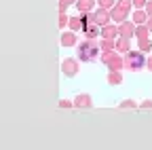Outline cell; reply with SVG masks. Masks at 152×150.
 Segmentation results:
<instances>
[{
	"label": "cell",
	"instance_id": "6da1fadb",
	"mask_svg": "<svg viewBox=\"0 0 152 150\" xmlns=\"http://www.w3.org/2000/svg\"><path fill=\"white\" fill-rule=\"evenodd\" d=\"M99 45H97V38H83L76 42V59L80 64H89V61H95L99 57Z\"/></svg>",
	"mask_w": 152,
	"mask_h": 150
},
{
	"label": "cell",
	"instance_id": "7a4b0ae2",
	"mask_svg": "<svg viewBox=\"0 0 152 150\" xmlns=\"http://www.w3.org/2000/svg\"><path fill=\"white\" fill-rule=\"evenodd\" d=\"M123 61H125V70L140 72L146 66V53H142L140 49H129L127 53H123Z\"/></svg>",
	"mask_w": 152,
	"mask_h": 150
},
{
	"label": "cell",
	"instance_id": "3957f363",
	"mask_svg": "<svg viewBox=\"0 0 152 150\" xmlns=\"http://www.w3.org/2000/svg\"><path fill=\"white\" fill-rule=\"evenodd\" d=\"M99 59L106 64L108 70H125L123 53H118V51H104V53H99Z\"/></svg>",
	"mask_w": 152,
	"mask_h": 150
},
{
	"label": "cell",
	"instance_id": "277c9868",
	"mask_svg": "<svg viewBox=\"0 0 152 150\" xmlns=\"http://www.w3.org/2000/svg\"><path fill=\"white\" fill-rule=\"evenodd\" d=\"M78 72H80V61L76 57H66L61 61V74L64 76L74 78V76H78Z\"/></svg>",
	"mask_w": 152,
	"mask_h": 150
},
{
	"label": "cell",
	"instance_id": "5b68a950",
	"mask_svg": "<svg viewBox=\"0 0 152 150\" xmlns=\"http://www.w3.org/2000/svg\"><path fill=\"white\" fill-rule=\"evenodd\" d=\"M80 40V36L76 34V32H72V30H66V32H61L59 34V45L64 47V49H72V47H76V42Z\"/></svg>",
	"mask_w": 152,
	"mask_h": 150
},
{
	"label": "cell",
	"instance_id": "8992f818",
	"mask_svg": "<svg viewBox=\"0 0 152 150\" xmlns=\"http://www.w3.org/2000/svg\"><path fill=\"white\" fill-rule=\"evenodd\" d=\"M91 19H93V23H97V26L102 28V26H106V23L110 21V11L97 7V9H93V11H91Z\"/></svg>",
	"mask_w": 152,
	"mask_h": 150
},
{
	"label": "cell",
	"instance_id": "52a82bcc",
	"mask_svg": "<svg viewBox=\"0 0 152 150\" xmlns=\"http://www.w3.org/2000/svg\"><path fill=\"white\" fill-rule=\"evenodd\" d=\"M118 36V23L108 21L106 26L99 28V38H116Z\"/></svg>",
	"mask_w": 152,
	"mask_h": 150
},
{
	"label": "cell",
	"instance_id": "ba28073f",
	"mask_svg": "<svg viewBox=\"0 0 152 150\" xmlns=\"http://www.w3.org/2000/svg\"><path fill=\"white\" fill-rule=\"evenodd\" d=\"M129 11H125V9H121V7H116L114 4L112 9H110V21H114V23H121V21H125V19H129Z\"/></svg>",
	"mask_w": 152,
	"mask_h": 150
},
{
	"label": "cell",
	"instance_id": "9c48e42d",
	"mask_svg": "<svg viewBox=\"0 0 152 150\" xmlns=\"http://www.w3.org/2000/svg\"><path fill=\"white\" fill-rule=\"evenodd\" d=\"M133 32H135V23L131 19H125L118 23V36H127V38H133Z\"/></svg>",
	"mask_w": 152,
	"mask_h": 150
},
{
	"label": "cell",
	"instance_id": "30bf717a",
	"mask_svg": "<svg viewBox=\"0 0 152 150\" xmlns=\"http://www.w3.org/2000/svg\"><path fill=\"white\" fill-rule=\"evenodd\" d=\"M114 49L118 53H127L129 49H133L131 38H127V36H116V38H114Z\"/></svg>",
	"mask_w": 152,
	"mask_h": 150
},
{
	"label": "cell",
	"instance_id": "8fae6325",
	"mask_svg": "<svg viewBox=\"0 0 152 150\" xmlns=\"http://www.w3.org/2000/svg\"><path fill=\"white\" fill-rule=\"evenodd\" d=\"M106 80L110 87H121L123 85V70H108Z\"/></svg>",
	"mask_w": 152,
	"mask_h": 150
},
{
	"label": "cell",
	"instance_id": "7c38bea8",
	"mask_svg": "<svg viewBox=\"0 0 152 150\" xmlns=\"http://www.w3.org/2000/svg\"><path fill=\"white\" fill-rule=\"evenodd\" d=\"M72 102H74V108H91L93 106V97L89 93H80V95H76Z\"/></svg>",
	"mask_w": 152,
	"mask_h": 150
},
{
	"label": "cell",
	"instance_id": "4fadbf2b",
	"mask_svg": "<svg viewBox=\"0 0 152 150\" xmlns=\"http://www.w3.org/2000/svg\"><path fill=\"white\" fill-rule=\"evenodd\" d=\"M129 19L135 23V26H140V23H146V19H148V13H146V9H133L131 11V15H129Z\"/></svg>",
	"mask_w": 152,
	"mask_h": 150
},
{
	"label": "cell",
	"instance_id": "5bb4252c",
	"mask_svg": "<svg viewBox=\"0 0 152 150\" xmlns=\"http://www.w3.org/2000/svg\"><path fill=\"white\" fill-rule=\"evenodd\" d=\"M85 21L80 19V15H76V17H70L68 19V30H72V32H76V34H80L83 30H85Z\"/></svg>",
	"mask_w": 152,
	"mask_h": 150
},
{
	"label": "cell",
	"instance_id": "9a60e30c",
	"mask_svg": "<svg viewBox=\"0 0 152 150\" xmlns=\"http://www.w3.org/2000/svg\"><path fill=\"white\" fill-rule=\"evenodd\" d=\"M80 34H83V38H99V26L91 21V23L85 26V30Z\"/></svg>",
	"mask_w": 152,
	"mask_h": 150
},
{
	"label": "cell",
	"instance_id": "2e32d148",
	"mask_svg": "<svg viewBox=\"0 0 152 150\" xmlns=\"http://www.w3.org/2000/svg\"><path fill=\"white\" fill-rule=\"evenodd\" d=\"M74 7H76L78 13H91L93 7H95V0H76Z\"/></svg>",
	"mask_w": 152,
	"mask_h": 150
},
{
	"label": "cell",
	"instance_id": "e0dca14e",
	"mask_svg": "<svg viewBox=\"0 0 152 150\" xmlns=\"http://www.w3.org/2000/svg\"><path fill=\"white\" fill-rule=\"evenodd\" d=\"M97 45H99V51H116L114 49V38H97Z\"/></svg>",
	"mask_w": 152,
	"mask_h": 150
},
{
	"label": "cell",
	"instance_id": "ac0fdd59",
	"mask_svg": "<svg viewBox=\"0 0 152 150\" xmlns=\"http://www.w3.org/2000/svg\"><path fill=\"white\" fill-rule=\"evenodd\" d=\"M150 36V30L146 28V23H140L135 26V32H133V38H148Z\"/></svg>",
	"mask_w": 152,
	"mask_h": 150
},
{
	"label": "cell",
	"instance_id": "d6986e66",
	"mask_svg": "<svg viewBox=\"0 0 152 150\" xmlns=\"http://www.w3.org/2000/svg\"><path fill=\"white\" fill-rule=\"evenodd\" d=\"M137 49L142 53H150L152 51V40H150V36L148 38H137Z\"/></svg>",
	"mask_w": 152,
	"mask_h": 150
},
{
	"label": "cell",
	"instance_id": "ffe728a7",
	"mask_svg": "<svg viewBox=\"0 0 152 150\" xmlns=\"http://www.w3.org/2000/svg\"><path fill=\"white\" fill-rule=\"evenodd\" d=\"M68 19H70V17L66 13H59V15H57V28H59V30L68 28Z\"/></svg>",
	"mask_w": 152,
	"mask_h": 150
},
{
	"label": "cell",
	"instance_id": "44dd1931",
	"mask_svg": "<svg viewBox=\"0 0 152 150\" xmlns=\"http://www.w3.org/2000/svg\"><path fill=\"white\" fill-rule=\"evenodd\" d=\"M118 108H123V110H135V108H137V102H133V100H123V102L118 104Z\"/></svg>",
	"mask_w": 152,
	"mask_h": 150
},
{
	"label": "cell",
	"instance_id": "7402d4cb",
	"mask_svg": "<svg viewBox=\"0 0 152 150\" xmlns=\"http://www.w3.org/2000/svg\"><path fill=\"white\" fill-rule=\"evenodd\" d=\"M95 4H97V7H102V9H112L114 4H116V0H95Z\"/></svg>",
	"mask_w": 152,
	"mask_h": 150
},
{
	"label": "cell",
	"instance_id": "603a6c76",
	"mask_svg": "<svg viewBox=\"0 0 152 150\" xmlns=\"http://www.w3.org/2000/svg\"><path fill=\"white\" fill-rule=\"evenodd\" d=\"M116 7H121V9H125V11H133V4H131V0H116Z\"/></svg>",
	"mask_w": 152,
	"mask_h": 150
},
{
	"label": "cell",
	"instance_id": "cb8c5ba5",
	"mask_svg": "<svg viewBox=\"0 0 152 150\" xmlns=\"http://www.w3.org/2000/svg\"><path fill=\"white\" fill-rule=\"evenodd\" d=\"M59 108L70 110V108H74V102H72V100H59Z\"/></svg>",
	"mask_w": 152,
	"mask_h": 150
},
{
	"label": "cell",
	"instance_id": "d4e9b609",
	"mask_svg": "<svg viewBox=\"0 0 152 150\" xmlns=\"http://www.w3.org/2000/svg\"><path fill=\"white\" fill-rule=\"evenodd\" d=\"M137 108H142V110H152V100H144L142 104H137Z\"/></svg>",
	"mask_w": 152,
	"mask_h": 150
},
{
	"label": "cell",
	"instance_id": "484cf974",
	"mask_svg": "<svg viewBox=\"0 0 152 150\" xmlns=\"http://www.w3.org/2000/svg\"><path fill=\"white\" fill-rule=\"evenodd\" d=\"M146 2H148V0H131L133 9H144V7H146Z\"/></svg>",
	"mask_w": 152,
	"mask_h": 150
},
{
	"label": "cell",
	"instance_id": "4316f807",
	"mask_svg": "<svg viewBox=\"0 0 152 150\" xmlns=\"http://www.w3.org/2000/svg\"><path fill=\"white\" fill-rule=\"evenodd\" d=\"M57 11H59V13H66V11H68V4L59 0V2H57Z\"/></svg>",
	"mask_w": 152,
	"mask_h": 150
},
{
	"label": "cell",
	"instance_id": "83f0119b",
	"mask_svg": "<svg viewBox=\"0 0 152 150\" xmlns=\"http://www.w3.org/2000/svg\"><path fill=\"white\" fill-rule=\"evenodd\" d=\"M146 13H148V17H152V0H148V2H146Z\"/></svg>",
	"mask_w": 152,
	"mask_h": 150
},
{
	"label": "cell",
	"instance_id": "f1b7e54d",
	"mask_svg": "<svg viewBox=\"0 0 152 150\" xmlns=\"http://www.w3.org/2000/svg\"><path fill=\"white\" fill-rule=\"evenodd\" d=\"M146 70L152 72V55H148V57H146Z\"/></svg>",
	"mask_w": 152,
	"mask_h": 150
},
{
	"label": "cell",
	"instance_id": "f546056e",
	"mask_svg": "<svg viewBox=\"0 0 152 150\" xmlns=\"http://www.w3.org/2000/svg\"><path fill=\"white\" fill-rule=\"evenodd\" d=\"M146 28H148L150 34H152V17H148V19H146Z\"/></svg>",
	"mask_w": 152,
	"mask_h": 150
},
{
	"label": "cell",
	"instance_id": "4dcf8cb0",
	"mask_svg": "<svg viewBox=\"0 0 152 150\" xmlns=\"http://www.w3.org/2000/svg\"><path fill=\"white\" fill-rule=\"evenodd\" d=\"M61 2H66V4L70 7V4H74V2H76V0H61Z\"/></svg>",
	"mask_w": 152,
	"mask_h": 150
}]
</instances>
